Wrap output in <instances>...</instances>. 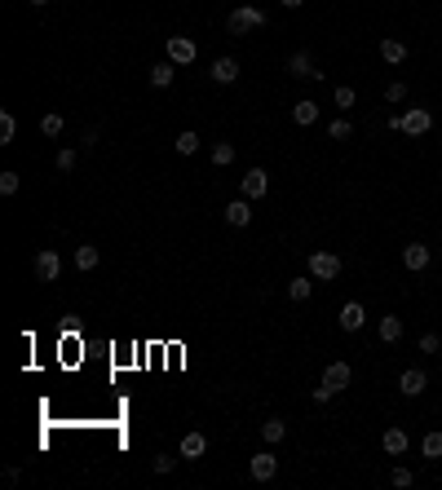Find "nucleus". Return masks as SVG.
I'll use <instances>...</instances> for the list:
<instances>
[{"label":"nucleus","instance_id":"obj_1","mask_svg":"<svg viewBox=\"0 0 442 490\" xmlns=\"http://www.w3.org/2000/svg\"><path fill=\"white\" fill-rule=\"evenodd\" d=\"M341 256L337 252H328V247H318V252H309V279H318V283H332V279H341Z\"/></svg>","mask_w":442,"mask_h":490},{"label":"nucleus","instance_id":"obj_2","mask_svg":"<svg viewBox=\"0 0 442 490\" xmlns=\"http://www.w3.org/2000/svg\"><path fill=\"white\" fill-rule=\"evenodd\" d=\"M226 27H230V35H244V31H257L266 27V14H261L257 5H239L230 18H226Z\"/></svg>","mask_w":442,"mask_h":490},{"label":"nucleus","instance_id":"obj_3","mask_svg":"<svg viewBox=\"0 0 442 490\" xmlns=\"http://www.w3.org/2000/svg\"><path fill=\"white\" fill-rule=\"evenodd\" d=\"M429 128H434V115H429L425 106H411V111L402 115V133H407V137H425Z\"/></svg>","mask_w":442,"mask_h":490},{"label":"nucleus","instance_id":"obj_4","mask_svg":"<svg viewBox=\"0 0 442 490\" xmlns=\"http://www.w3.org/2000/svg\"><path fill=\"white\" fill-rule=\"evenodd\" d=\"M288 76L292 80H318V71H314V58H309V49H296L288 58Z\"/></svg>","mask_w":442,"mask_h":490},{"label":"nucleus","instance_id":"obj_5","mask_svg":"<svg viewBox=\"0 0 442 490\" xmlns=\"http://www.w3.org/2000/svg\"><path fill=\"white\" fill-rule=\"evenodd\" d=\"M169 62H177V67L195 62V40L190 35H169Z\"/></svg>","mask_w":442,"mask_h":490},{"label":"nucleus","instance_id":"obj_6","mask_svg":"<svg viewBox=\"0 0 442 490\" xmlns=\"http://www.w3.org/2000/svg\"><path fill=\"white\" fill-rule=\"evenodd\" d=\"M398 389H402V393H407V398H420V393L429 389V376L420 371V367H407V371H402V376H398Z\"/></svg>","mask_w":442,"mask_h":490},{"label":"nucleus","instance_id":"obj_7","mask_svg":"<svg viewBox=\"0 0 442 490\" xmlns=\"http://www.w3.org/2000/svg\"><path fill=\"white\" fill-rule=\"evenodd\" d=\"M270 190V173L266 168H248L244 173V199H261Z\"/></svg>","mask_w":442,"mask_h":490},{"label":"nucleus","instance_id":"obj_8","mask_svg":"<svg viewBox=\"0 0 442 490\" xmlns=\"http://www.w3.org/2000/svg\"><path fill=\"white\" fill-rule=\"evenodd\" d=\"M380 446H385V455H402V450L411 446V437H407V428H385V433H380Z\"/></svg>","mask_w":442,"mask_h":490},{"label":"nucleus","instance_id":"obj_9","mask_svg":"<svg viewBox=\"0 0 442 490\" xmlns=\"http://www.w3.org/2000/svg\"><path fill=\"white\" fill-rule=\"evenodd\" d=\"M350 380H354V371H350V362H328V371H323V385L328 389H350Z\"/></svg>","mask_w":442,"mask_h":490},{"label":"nucleus","instance_id":"obj_10","mask_svg":"<svg viewBox=\"0 0 442 490\" xmlns=\"http://www.w3.org/2000/svg\"><path fill=\"white\" fill-rule=\"evenodd\" d=\"M58 274H62V261H58V252H40V256H35V279H40V283H53Z\"/></svg>","mask_w":442,"mask_h":490},{"label":"nucleus","instance_id":"obj_11","mask_svg":"<svg viewBox=\"0 0 442 490\" xmlns=\"http://www.w3.org/2000/svg\"><path fill=\"white\" fill-rule=\"evenodd\" d=\"M429 261H434V252H429L425 243H407V247H402V265H407V270L420 274V270L429 265Z\"/></svg>","mask_w":442,"mask_h":490},{"label":"nucleus","instance_id":"obj_12","mask_svg":"<svg viewBox=\"0 0 442 490\" xmlns=\"http://www.w3.org/2000/svg\"><path fill=\"white\" fill-rule=\"evenodd\" d=\"M248 469H253L257 482H274V473H279V460H274L270 450H261V455H253V464H248Z\"/></svg>","mask_w":442,"mask_h":490},{"label":"nucleus","instance_id":"obj_13","mask_svg":"<svg viewBox=\"0 0 442 490\" xmlns=\"http://www.w3.org/2000/svg\"><path fill=\"white\" fill-rule=\"evenodd\" d=\"M221 217L230 221V225H239V230H244V225L253 221V203H248V199H230V203H226V212H221Z\"/></svg>","mask_w":442,"mask_h":490},{"label":"nucleus","instance_id":"obj_14","mask_svg":"<svg viewBox=\"0 0 442 490\" xmlns=\"http://www.w3.org/2000/svg\"><path fill=\"white\" fill-rule=\"evenodd\" d=\"M380 58H385L389 67H398L402 58H407V44H402L398 35H385V40H380Z\"/></svg>","mask_w":442,"mask_h":490},{"label":"nucleus","instance_id":"obj_15","mask_svg":"<svg viewBox=\"0 0 442 490\" xmlns=\"http://www.w3.org/2000/svg\"><path fill=\"white\" fill-rule=\"evenodd\" d=\"M212 80H217V85H235V80H239V62H235V58H217V62H212Z\"/></svg>","mask_w":442,"mask_h":490},{"label":"nucleus","instance_id":"obj_16","mask_svg":"<svg viewBox=\"0 0 442 490\" xmlns=\"http://www.w3.org/2000/svg\"><path fill=\"white\" fill-rule=\"evenodd\" d=\"M363 322H367V309L358 305V301H350V305L341 309V327H345V331H358Z\"/></svg>","mask_w":442,"mask_h":490},{"label":"nucleus","instance_id":"obj_17","mask_svg":"<svg viewBox=\"0 0 442 490\" xmlns=\"http://www.w3.org/2000/svg\"><path fill=\"white\" fill-rule=\"evenodd\" d=\"M204 450H208V437L204 433H186L182 437V460H199Z\"/></svg>","mask_w":442,"mask_h":490},{"label":"nucleus","instance_id":"obj_18","mask_svg":"<svg viewBox=\"0 0 442 490\" xmlns=\"http://www.w3.org/2000/svg\"><path fill=\"white\" fill-rule=\"evenodd\" d=\"M292 119H296V124H301V128H309V124H314V119H318V106L309 102V98H305V102H296V106H292Z\"/></svg>","mask_w":442,"mask_h":490},{"label":"nucleus","instance_id":"obj_19","mask_svg":"<svg viewBox=\"0 0 442 490\" xmlns=\"http://www.w3.org/2000/svg\"><path fill=\"white\" fill-rule=\"evenodd\" d=\"M380 340H385V344H398V340H402V318H380Z\"/></svg>","mask_w":442,"mask_h":490},{"label":"nucleus","instance_id":"obj_20","mask_svg":"<svg viewBox=\"0 0 442 490\" xmlns=\"http://www.w3.org/2000/svg\"><path fill=\"white\" fill-rule=\"evenodd\" d=\"M76 265H80V270H98V247H93V243H80V247H76Z\"/></svg>","mask_w":442,"mask_h":490},{"label":"nucleus","instance_id":"obj_21","mask_svg":"<svg viewBox=\"0 0 442 490\" xmlns=\"http://www.w3.org/2000/svg\"><path fill=\"white\" fill-rule=\"evenodd\" d=\"M328 137H332V141H350V137H354V124H350L345 115L332 119V124H328Z\"/></svg>","mask_w":442,"mask_h":490},{"label":"nucleus","instance_id":"obj_22","mask_svg":"<svg viewBox=\"0 0 442 490\" xmlns=\"http://www.w3.org/2000/svg\"><path fill=\"white\" fill-rule=\"evenodd\" d=\"M283 433H288V424H283L279 415H274V420H266V424H261V437H266L270 446H274V441H283Z\"/></svg>","mask_w":442,"mask_h":490},{"label":"nucleus","instance_id":"obj_23","mask_svg":"<svg viewBox=\"0 0 442 490\" xmlns=\"http://www.w3.org/2000/svg\"><path fill=\"white\" fill-rule=\"evenodd\" d=\"M420 455H425V460H442V433H425Z\"/></svg>","mask_w":442,"mask_h":490},{"label":"nucleus","instance_id":"obj_24","mask_svg":"<svg viewBox=\"0 0 442 490\" xmlns=\"http://www.w3.org/2000/svg\"><path fill=\"white\" fill-rule=\"evenodd\" d=\"M14 133H18V119L9 115V111H0V146H9V141H14Z\"/></svg>","mask_w":442,"mask_h":490},{"label":"nucleus","instance_id":"obj_25","mask_svg":"<svg viewBox=\"0 0 442 490\" xmlns=\"http://www.w3.org/2000/svg\"><path fill=\"white\" fill-rule=\"evenodd\" d=\"M151 85H155V89H169V85H173V67H169V62L151 67Z\"/></svg>","mask_w":442,"mask_h":490},{"label":"nucleus","instance_id":"obj_26","mask_svg":"<svg viewBox=\"0 0 442 490\" xmlns=\"http://www.w3.org/2000/svg\"><path fill=\"white\" fill-rule=\"evenodd\" d=\"M40 133H44V137H58V133H62V115H58V111H49V115L40 119Z\"/></svg>","mask_w":442,"mask_h":490},{"label":"nucleus","instance_id":"obj_27","mask_svg":"<svg viewBox=\"0 0 442 490\" xmlns=\"http://www.w3.org/2000/svg\"><path fill=\"white\" fill-rule=\"evenodd\" d=\"M230 159H235V146H230V141H217V146H212V164H217V168H226Z\"/></svg>","mask_w":442,"mask_h":490},{"label":"nucleus","instance_id":"obj_28","mask_svg":"<svg viewBox=\"0 0 442 490\" xmlns=\"http://www.w3.org/2000/svg\"><path fill=\"white\" fill-rule=\"evenodd\" d=\"M309 288H314L309 279H292L288 283V296H292V301H309Z\"/></svg>","mask_w":442,"mask_h":490},{"label":"nucleus","instance_id":"obj_29","mask_svg":"<svg viewBox=\"0 0 442 490\" xmlns=\"http://www.w3.org/2000/svg\"><path fill=\"white\" fill-rule=\"evenodd\" d=\"M177 150H182V155H195V150H199V133H190V128H186V133H177Z\"/></svg>","mask_w":442,"mask_h":490},{"label":"nucleus","instance_id":"obj_30","mask_svg":"<svg viewBox=\"0 0 442 490\" xmlns=\"http://www.w3.org/2000/svg\"><path fill=\"white\" fill-rule=\"evenodd\" d=\"M18 186H22L18 173H0V195H18Z\"/></svg>","mask_w":442,"mask_h":490},{"label":"nucleus","instance_id":"obj_31","mask_svg":"<svg viewBox=\"0 0 442 490\" xmlns=\"http://www.w3.org/2000/svg\"><path fill=\"white\" fill-rule=\"evenodd\" d=\"M76 159H80V155L62 146V150H58V159H53V164H58V173H71V168H76Z\"/></svg>","mask_w":442,"mask_h":490},{"label":"nucleus","instance_id":"obj_32","mask_svg":"<svg viewBox=\"0 0 442 490\" xmlns=\"http://www.w3.org/2000/svg\"><path fill=\"white\" fill-rule=\"evenodd\" d=\"M385 102H393V106H398V102H407V85H402V80H393V85L385 89Z\"/></svg>","mask_w":442,"mask_h":490},{"label":"nucleus","instance_id":"obj_33","mask_svg":"<svg viewBox=\"0 0 442 490\" xmlns=\"http://www.w3.org/2000/svg\"><path fill=\"white\" fill-rule=\"evenodd\" d=\"M354 102H358V93H354L350 85H341V89H337V106H341V111H350Z\"/></svg>","mask_w":442,"mask_h":490},{"label":"nucleus","instance_id":"obj_34","mask_svg":"<svg viewBox=\"0 0 442 490\" xmlns=\"http://www.w3.org/2000/svg\"><path fill=\"white\" fill-rule=\"evenodd\" d=\"M389 482L398 486V490H407V486L416 482V477H411V469H393V473H389Z\"/></svg>","mask_w":442,"mask_h":490},{"label":"nucleus","instance_id":"obj_35","mask_svg":"<svg viewBox=\"0 0 442 490\" xmlns=\"http://www.w3.org/2000/svg\"><path fill=\"white\" fill-rule=\"evenodd\" d=\"M151 469H155V473H173V469H177V460H173V455H155V460H151Z\"/></svg>","mask_w":442,"mask_h":490},{"label":"nucleus","instance_id":"obj_36","mask_svg":"<svg viewBox=\"0 0 442 490\" xmlns=\"http://www.w3.org/2000/svg\"><path fill=\"white\" fill-rule=\"evenodd\" d=\"M420 349H425V353H438V349H442V340L434 336V331H429V336H420Z\"/></svg>","mask_w":442,"mask_h":490},{"label":"nucleus","instance_id":"obj_37","mask_svg":"<svg viewBox=\"0 0 442 490\" xmlns=\"http://www.w3.org/2000/svg\"><path fill=\"white\" fill-rule=\"evenodd\" d=\"M309 398H314V402H332V398H337V389H328V385H318L314 393H309Z\"/></svg>","mask_w":442,"mask_h":490},{"label":"nucleus","instance_id":"obj_38","mask_svg":"<svg viewBox=\"0 0 442 490\" xmlns=\"http://www.w3.org/2000/svg\"><path fill=\"white\" fill-rule=\"evenodd\" d=\"M279 5H283V9H301L305 0H279Z\"/></svg>","mask_w":442,"mask_h":490},{"label":"nucleus","instance_id":"obj_39","mask_svg":"<svg viewBox=\"0 0 442 490\" xmlns=\"http://www.w3.org/2000/svg\"><path fill=\"white\" fill-rule=\"evenodd\" d=\"M31 5H49V0H31Z\"/></svg>","mask_w":442,"mask_h":490},{"label":"nucleus","instance_id":"obj_40","mask_svg":"<svg viewBox=\"0 0 442 490\" xmlns=\"http://www.w3.org/2000/svg\"><path fill=\"white\" fill-rule=\"evenodd\" d=\"M438 261H442V247H438Z\"/></svg>","mask_w":442,"mask_h":490}]
</instances>
